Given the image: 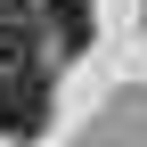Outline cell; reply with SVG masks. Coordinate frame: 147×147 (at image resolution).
I'll use <instances>...</instances> for the list:
<instances>
[{"label": "cell", "mask_w": 147, "mask_h": 147, "mask_svg": "<svg viewBox=\"0 0 147 147\" xmlns=\"http://www.w3.org/2000/svg\"><path fill=\"white\" fill-rule=\"evenodd\" d=\"M0 131L8 139H41L49 131V82H41V65L0 74Z\"/></svg>", "instance_id": "cell-1"}, {"label": "cell", "mask_w": 147, "mask_h": 147, "mask_svg": "<svg viewBox=\"0 0 147 147\" xmlns=\"http://www.w3.org/2000/svg\"><path fill=\"white\" fill-rule=\"evenodd\" d=\"M41 25H49V41L65 49H90V0H41Z\"/></svg>", "instance_id": "cell-2"}]
</instances>
